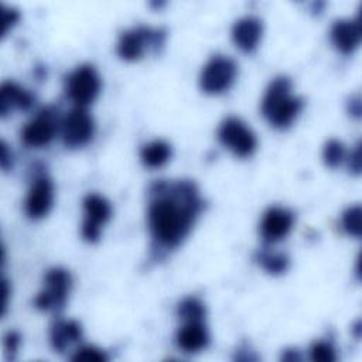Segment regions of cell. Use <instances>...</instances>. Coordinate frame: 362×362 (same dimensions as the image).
<instances>
[{
	"mask_svg": "<svg viewBox=\"0 0 362 362\" xmlns=\"http://www.w3.org/2000/svg\"><path fill=\"white\" fill-rule=\"evenodd\" d=\"M204 204L194 182L157 181L151 187L147 221L154 240L174 249L188 236Z\"/></svg>",
	"mask_w": 362,
	"mask_h": 362,
	"instance_id": "obj_1",
	"label": "cell"
},
{
	"mask_svg": "<svg viewBox=\"0 0 362 362\" xmlns=\"http://www.w3.org/2000/svg\"><path fill=\"white\" fill-rule=\"evenodd\" d=\"M303 99L293 95L291 81L287 76L274 78L262 99V115L276 129H287L303 109Z\"/></svg>",
	"mask_w": 362,
	"mask_h": 362,
	"instance_id": "obj_2",
	"label": "cell"
},
{
	"mask_svg": "<svg viewBox=\"0 0 362 362\" xmlns=\"http://www.w3.org/2000/svg\"><path fill=\"white\" fill-rule=\"evenodd\" d=\"M165 40V31L163 28H150L139 25L130 30H126L120 34L116 51L117 55L124 61L140 59L147 48L153 47L158 49L163 47Z\"/></svg>",
	"mask_w": 362,
	"mask_h": 362,
	"instance_id": "obj_3",
	"label": "cell"
},
{
	"mask_svg": "<svg viewBox=\"0 0 362 362\" xmlns=\"http://www.w3.org/2000/svg\"><path fill=\"white\" fill-rule=\"evenodd\" d=\"M72 279L68 270L52 267L44 276V288L34 298V305L41 311H61L68 300Z\"/></svg>",
	"mask_w": 362,
	"mask_h": 362,
	"instance_id": "obj_4",
	"label": "cell"
},
{
	"mask_svg": "<svg viewBox=\"0 0 362 362\" xmlns=\"http://www.w3.org/2000/svg\"><path fill=\"white\" fill-rule=\"evenodd\" d=\"M238 75L236 62L226 55H214L204 65L199 75V88L208 95L228 90Z\"/></svg>",
	"mask_w": 362,
	"mask_h": 362,
	"instance_id": "obj_5",
	"label": "cell"
},
{
	"mask_svg": "<svg viewBox=\"0 0 362 362\" xmlns=\"http://www.w3.org/2000/svg\"><path fill=\"white\" fill-rule=\"evenodd\" d=\"M100 85V76L96 69L89 64H83L66 76L65 90L75 106L86 107L98 98Z\"/></svg>",
	"mask_w": 362,
	"mask_h": 362,
	"instance_id": "obj_6",
	"label": "cell"
},
{
	"mask_svg": "<svg viewBox=\"0 0 362 362\" xmlns=\"http://www.w3.org/2000/svg\"><path fill=\"white\" fill-rule=\"evenodd\" d=\"M218 140L240 158L252 156L257 147L255 133L250 130V127L246 126L243 120L235 116L226 117L219 124Z\"/></svg>",
	"mask_w": 362,
	"mask_h": 362,
	"instance_id": "obj_7",
	"label": "cell"
},
{
	"mask_svg": "<svg viewBox=\"0 0 362 362\" xmlns=\"http://www.w3.org/2000/svg\"><path fill=\"white\" fill-rule=\"evenodd\" d=\"M62 143L69 148L88 144L95 133V122L86 107L75 106L59 122Z\"/></svg>",
	"mask_w": 362,
	"mask_h": 362,
	"instance_id": "obj_8",
	"label": "cell"
},
{
	"mask_svg": "<svg viewBox=\"0 0 362 362\" xmlns=\"http://www.w3.org/2000/svg\"><path fill=\"white\" fill-rule=\"evenodd\" d=\"M82 206L85 212L81 226L82 238L89 243H95L100 238L102 225L106 223L112 215V205L103 195L90 192L83 198Z\"/></svg>",
	"mask_w": 362,
	"mask_h": 362,
	"instance_id": "obj_9",
	"label": "cell"
},
{
	"mask_svg": "<svg viewBox=\"0 0 362 362\" xmlns=\"http://www.w3.org/2000/svg\"><path fill=\"white\" fill-rule=\"evenodd\" d=\"M59 129V122L51 109L41 110L21 130V140L30 147H44L52 141Z\"/></svg>",
	"mask_w": 362,
	"mask_h": 362,
	"instance_id": "obj_10",
	"label": "cell"
},
{
	"mask_svg": "<svg viewBox=\"0 0 362 362\" xmlns=\"http://www.w3.org/2000/svg\"><path fill=\"white\" fill-rule=\"evenodd\" d=\"M294 223V214L283 206H270L262 218L260 235L264 243L273 245L284 239Z\"/></svg>",
	"mask_w": 362,
	"mask_h": 362,
	"instance_id": "obj_11",
	"label": "cell"
},
{
	"mask_svg": "<svg viewBox=\"0 0 362 362\" xmlns=\"http://www.w3.org/2000/svg\"><path fill=\"white\" fill-rule=\"evenodd\" d=\"M54 202V185L47 175H38L27 194L24 209L30 219L44 218Z\"/></svg>",
	"mask_w": 362,
	"mask_h": 362,
	"instance_id": "obj_12",
	"label": "cell"
},
{
	"mask_svg": "<svg viewBox=\"0 0 362 362\" xmlns=\"http://www.w3.org/2000/svg\"><path fill=\"white\" fill-rule=\"evenodd\" d=\"M332 45L344 55L355 52L361 44V23L358 18H341L337 20L329 33Z\"/></svg>",
	"mask_w": 362,
	"mask_h": 362,
	"instance_id": "obj_13",
	"label": "cell"
},
{
	"mask_svg": "<svg viewBox=\"0 0 362 362\" xmlns=\"http://www.w3.org/2000/svg\"><path fill=\"white\" fill-rule=\"evenodd\" d=\"M263 23L255 16H245L235 21L232 27V40L235 45L243 52L256 49L262 40Z\"/></svg>",
	"mask_w": 362,
	"mask_h": 362,
	"instance_id": "obj_14",
	"label": "cell"
},
{
	"mask_svg": "<svg viewBox=\"0 0 362 362\" xmlns=\"http://www.w3.org/2000/svg\"><path fill=\"white\" fill-rule=\"evenodd\" d=\"M175 341L180 349L187 354H195L205 349L209 344V332L204 321H185L177 331Z\"/></svg>",
	"mask_w": 362,
	"mask_h": 362,
	"instance_id": "obj_15",
	"label": "cell"
},
{
	"mask_svg": "<svg viewBox=\"0 0 362 362\" xmlns=\"http://www.w3.org/2000/svg\"><path fill=\"white\" fill-rule=\"evenodd\" d=\"M34 105V96L27 89L13 81H6L0 86V115L4 117L13 109L28 110Z\"/></svg>",
	"mask_w": 362,
	"mask_h": 362,
	"instance_id": "obj_16",
	"label": "cell"
},
{
	"mask_svg": "<svg viewBox=\"0 0 362 362\" xmlns=\"http://www.w3.org/2000/svg\"><path fill=\"white\" fill-rule=\"evenodd\" d=\"M82 337V327L75 320H59L49 331V341L55 352L66 351Z\"/></svg>",
	"mask_w": 362,
	"mask_h": 362,
	"instance_id": "obj_17",
	"label": "cell"
},
{
	"mask_svg": "<svg viewBox=\"0 0 362 362\" xmlns=\"http://www.w3.org/2000/svg\"><path fill=\"white\" fill-rule=\"evenodd\" d=\"M171 146L164 140H153L140 150V160L148 168L163 167L171 158Z\"/></svg>",
	"mask_w": 362,
	"mask_h": 362,
	"instance_id": "obj_18",
	"label": "cell"
},
{
	"mask_svg": "<svg viewBox=\"0 0 362 362\" xmlns=\"http://www.w3.org/2000/svg\"><path fill=\"white\" fill-rule=\"evenodd\" d=\"M257 263L270 274H281L288 269L290 260L283 252H270L267 249L257 252Z\"/></svg>",
	"mask_w": 362,
	"mask_h": 362,
	"instance_id": "obj_19",
	"label": "cell"
},
{
	"mask_svg": "<svg viewBox=\"0 0 362 362\" xmlns=\"http://www.w3.org/2000/svg\"><path fill=\"white\" fill-rule=\"evenodd\" d=\"M177 314L182 321H204L206 310L198 297L189 296L178 303Z\"/></svg>",
	"mask_w": 362,
	"mask_h": 362,
	"instance_id": "obj_20",
	"label": "cell"
},
{
	"mask_svg": "<svg viewBox=\"0 0 362 362\" xmlns=\"http://www.w3.org/2000/svg\"><path fill=\"white\" fill-rule=\"evenodd\" d=\"M346 158V150L342 141L337 139H329L322 148V160L325 165L331 168L339 167Z\"/></svg>",
	"mask_w": 362,
	"mask_h": 362,
	"instance_id": "obj_21",
	"label": "cell"
},
{
	"mask_svg": "<svg viewBox=\"0 0 362 362\" xmlns=\"http://www.w3.org/2000/svg\"><path fill=\"white\" fill-rule=\"evenodd\" d=\"M361 219H362V209L361 205H352L345 209L342 214V229L349 235L359 238L362 232L361 226Z\"/></svg>",
	"mask_w": 362,
	"mask_h": 362,
	"instance_id": "obj_22",
	"label": "cell"
},
{
	"mask_svg": "<svg viewBox=\"0 0 362 362\" xmlns=\"http://www.w3.org/2000/svg\"><path fill=\"white\" fill-rule=\"evenodd\" d=\"M310 358L314 362H334L337 361V352L331 342L317 341L310 348Z\"/></svg>",
	"mask_w": 362,
	"mask_h": 362,
	"instance_id": "obj_23",
	"label": "cell"
},
{
	"mask_svg": "<svg viewBox=\"0 0 362 362\" xmlns=\"http://www.w3.org/2000/svg\"><path fill=\"white\" fill-rule=\"evenodd\" d=\"M71 359L76 362H105L107 361V355L105 354V351L93 345H83L75 351Z\"/></svg>",
	"mask_w": 362,
	"mask_h": 362,
	"instance_id": "obj_24",
	"label": "cell"
},
{
	"mask_svg": "<svg viewBox=\"0 0 362 362\" xmlns=\"http://www.w3.org/2000/svg\"><path fill=\"white\" fill-rule=\"evenodd\" d=\"M21 338L20 334L16 331H8L4 337V349H6V358L13 359L17 354V349L20 346Z\"/></svg>",
	"mask_w": 362,
	"mask_h": 362,
	"instance_id": "obj_25",
	"label": "cell"
},
{
	"mask_svg": "<svg viewBox=\"0 0 362 362\" xmlns=\"http://www.w3.org/2000/svg\"><path fill=\"white\" fill-rule=\"evenodd\" d=\"M345 161L348 163V170L351 174L358 175L361 174V168H362V158H361V143H358L355 146V148L346 156Z\"/></svg>",
	"mask_w": 362,
	"mask_h": 362,
	"instance_id": "obj_26",
	"label": "cell"
},
{
	"mask_svg": "<svg viewBox=\"0 0 362 362\" xmlns=\"http://www.w3.org/2000/svg\"><path fill=\"white\" fill-rule=\"evenodd\" d=\"M1 16H3V35H6L10 31V28H13L18 21L20 13L14 7H3Z\"/></svg>",
	"mask_w": 362,
	"mask_h": 362,
	"instance_id": "obj_27",
	"label": "cell"
},
{
	"mask_svg": "<svg viewBox=\"0 0 362 362\" xmlns=\"http://www.w3.org/2000/svg\"><path fill=\"white\" fill-rule=\"evenodd\" d=\"M346 109H348V113L349 116L358 119L361 116V112H362V102H361V96L359 95H354L349 98L348 103H346Z\"/></svg>",
	"mask_w": 362,
	"mask_h": 362,
	"instance_id": "obj_28",
	"label": "cell"
},
{
	"mask_svg": "<svg viewBox=\"0 0 362 362\" xmlns=\"http://www.w3.org/2000/svg\"><path fill=\"white\" fill-rule=\"evenodd\" d=\"M0 164H1V168L4 171L10 170V167L13 165V158H11V154L8 151V146L6 144L4 140L0 141Z\"/></svg>",
	"mask_w": 362,
	"mask_h": 362,
	"instance_id": "obj_29",
	"label": "cell"
},
{
	"mask_svg": "<svg viewBox=\"0 0 362 362\" xmlns=\"http://www.w3.org/2000/svg\"><path fill=\"white\" fill-rule=\"evenodd\" d=\"M281 359L283 361H288V362H294V361H300L301 356L298 354L297 349H286L281 355Z\"/></svg>",
	"mask_w": 362,
	"mask_h": 362,
	"instance_id": "obj_30",
	"label": "cell"
},
{
	"mask_svg": "<svg viewBox=\"0 0 362 362\" xmlns=\"http://www.w3.org/2000/svg\"><path fill=\"white\" fill-rule=\"evenodd\" d=\"M3 294H4V301H3V307H4V311L6 313V308H7V300H8V281L7 280H3Z\"/></svg>",
	"mask_w": 362,
	"mask_h": 362,
	"instance_id": "obj_31",
	"label": "cell"
},
{
	"mask_svg": "<svg viewBox=\"0 0 362 362\" xmlns=\"http://www.w3.org/2000/svg\"><path fill=\"white\" fill-rule=\"evenodd\" d=\"M354 332H355V337L359 338L361 335V321H356L355 325H354Z\"/></svg>",
	"mask_w": 362,
	"mask_h": 362,
	"instance_id": "obj_32",
	"label": "cell"
}]
</instances>
